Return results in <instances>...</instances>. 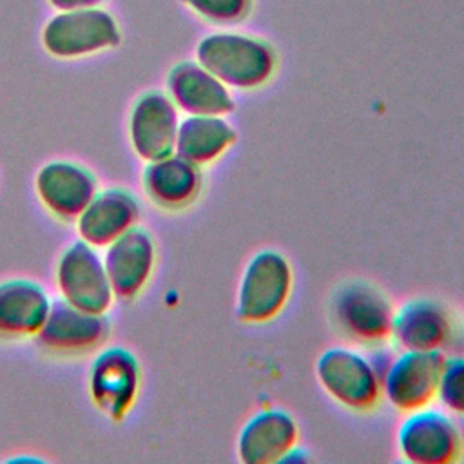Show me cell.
Masks as SVG:
<instances>
[{
    "label": "cell",
    "instance_id": "obj_15",
    "mask_svg": "<svg viewBox=\"0 0 464 464\" xmlns=\"http://www.w3.org/2000/svg\"><path fill=\"white\" fill-rule=\"evenodd\" d=\"M299 426L294 415L283 408H263L241 426L236 440L237 459L243 464L283 462L297 446Z\"/></svg>",
    "mask_w": 464,
    "mask_h": 464
},
{
    "label": "cell",
    "instance_id": "obj_11",
    "mask_svg": "<svg viewBox=\"0 0 464 464\" xmlns=\"http://www.w3.org/2000/svg\"><path fill=\"white\" fill-rule=\"evenodd\" d=\"M165 92L185 116H228L236 109L232 91L196 60L170 67Z\"/></svg>",
    "mask_w": 464,
    "mask_h": 464
},
{
    "label": "cell",
    "instance_id": "obj_14",
    "mask_svg": "<svg viewBox=\"0 0 464 464\" xmlns=\"http://www.w3.org/2000/svg\"><path fill=\"white\" fill-rule=\"evenodd\" d=\"M34 190L40 203L62 221H76L96 196L98 179L83 165L56 160L45 163L36 178Z\"/></svg>",
    "mask_w": 464,
    "mask_h": 464
},
{
    "label": "cell",
    "instance_id": "obj_17",
    "mask_svg": "<svg viewBox=\"0 0 464 464\" xmlns=\"http://www.w3.org/2000/svg\"><path fill=\"white\" fill-rule=\"evenodd\" d=\"M141 187L156 207L163 210H183L201 192V169L172 152L170 156L145 163Z\"/></svg>",
    "mask_w": 464,
    "mask_h": 464
},
{
    "label": "cell",
    "instance_id": "obj_18",
    "mask_svg": "<svg viewBox=\"0 0 464 464\" xmlns=\"http://www.w3.org/2000/svg\"><path fill=\"white\" fill-rule=\"evenodd\" d=\"M390 337L401 350H440L451 337L450 314L433 299H411L395 310Z\"/></svg>",
    "mask_w": 464,
    "mask_h": 464
},
{
    "label": "cell",
    "instance_id": "obj_16",
    "mask_svg": "<svg viewBox=\"0 0 464 464\" xmlns=\"http://www.w3.org/2000/svg\"><path fill=\"white\" fill-rule=\"evenodd\" d=\"M140 216L141 208L134 194L120 187H109L96 192L74 223L82 241L94 248H105L136 227Z\"/></svg>",
    "mask_w": 464,
    "mask_h": 464
},
{
    "label": "cell",
    "instance_id": "obj_5",
    "mask_svg": "<svg viewBox=\"0 0 464 464\" xmlns=\"http://www.w3.org/2000/svg\"><path fill=\"white\" fill-rule=\"evenodd\" d=\"M444 361L440 350H402L381 373V390L388 404L404 413L428 406L437 395Z\"/></svg>",
    "mask_w": 464,
    "mask_h": 464
},
{
    "label": "cell",
    "instance_id": "obj_8",
    "mask_svg": "<svg viewBox=\"0 0 464 464\" xmlns=\"http://www.w3.org/2000/svg\"><path fill=\"white\" fill-rule=\"evenodd\" d=\"M141 384L138 359L121 346L102 350L89 368V397L96 410L120 422L134 406Z\"/></svg>",
    "mask_w": 464,
    "mask_h": 464
},
{
    "label": "cell",
    "instance_id": "obj_10",
    "mask_svg": "<svg viewBox=\"0 0 464 464\" xmlns=\"http://www.w3.org/2000/svg\"><path fill=\"white\" fill-rule=\"evenodd\" d=\"M179 111L163 91L140 94L129 114V141L134 154L147 161L170 156L176 149Z\"/></svg>",
    "mask_w": 464,
    "mask_h": 464
},
{
    "label": "cell",
    "instance_id": "obj_1",
    "mask_svg": "<svg viewBox=\"0 0 464 464\" xmlns=\"http://www.w3.org/2000/svg\"><path fill=\"white\" fill-rule=\"evenodd\" d=\"M194 56L230 91L265 87L279 63L277 51L268 40L234 27H219L201 36Z\"/></svg>",
    "mask_w": 464,
    "mask_h": 464
},
{
    "label": "cell",
    "instance_id": "obj_23",
    "mask_svg": "<svg viewBox=\"0 0 464 464\" xmlns=\"http://www.w3.org/2000/svg\"><path fill=\"white\" fill-rule=\"evenodd\" d=\"M105 0H47V4L54 11H76V9H91L102 7Z\"/></svg>",
    "mask_w": 464,
    "mask_h": 464
},
{
    "label": "cell",
    "instance_id": "obj_13",
    "mask_svg": "<svg viewBox=\"0 0 464 464\" xmlns=\"http://www.w3.org/2000/svg\"><path fill=\"white\" fill-rule=\"evenodd\" d=\"M103 266L114 297L132 301L138 297L156 266V243L143 227H132L105 246Z\"/></svg>",
    "mask_w": 464,
    "mask_h": 464
},
{
    "label": "cell",
    "instance_id": "obj_2",
    "mask_svg": "<svg viewBox=\"0 0 464 464\" xmlns=\"http://www.w3.org/2000/svg\"><path fill=\"white\" fill-rule=\"evenodd\" d=\"M294 270L285 254L274 248L256 252L245 265L236 294V317L246 324L276 319L286 306Z\"/></svg>",
    "mask_w": 464,
    "mask_h": 464
},
{
    "label": "cell",
    "instance_id": "obj_3",
    "mask_svg": "<svg viewBox=\"0 0 464 464\" xmlns=\"http://www.w3.org/2000/svg\"><path fill=\"white\" fill-rule=\"evenodd\" d=\"M123 40L118 20L103 7L56 11L42 27L44 51L56 60H80L116 49Z\"/></svg>",
    "mask_w": 464,
    "mask_h": 464
},
{
    "label": "cell",
    "instance_id": "obj_12",
    "mask_svg": "<svg viewBox=\"0 0 464 464\" xmlns=\"http://www.w3.org/2000/svg\"><path fill=\"white\" fill-rule=\"evenodd\" d=\"M111 334L105 314H91L63 299L51 303L36 339L42 348L58 355H80L102 346Z\"/></svg>",
    "mask_w": 464,
    "mask_h": 464
},
{
    "label": "cell",
    "instance_id": "obj_20",
    "mask_svg": "<svg viewBox=\"0 0 464 464\" xmlns=\"http://www.w3.org/2000/svg\"><path fill=\"white\" fill-rule=\"evenodd\" d=\"M237 140L225 116H185L179 120L174 152L199 169L218 161Z\"/></svg>",
    "mask_w": 464,
    "mask_h": 464
},
{
    "label": "cell",
    "instance_id": "obj_21",
    "mask_svg": "<svg viewBox=\"0 0 464 464\" xmlns=\"http://www.w3.org/2000/svg\"><path fill=\"white\" fill-rule=\"evenodd\" d=\"M185 9L199 20L216 27H236L243 24L252 9L254 0H179Z\"/></svg>",
    "mask_w": 464,
    "mask_h": 464
},
{
    "label": "cell",
    "instance_id": "obj_9",
    "mask_svg": "<svg viewBox=\"0 0 464 464\" xmlns=\"http://www.w3.org/2000/svg\"><path fill=\"white\" fill-rule=\"evenodd\" d=\"M390 299L366 281L344 283L332 299V317L344 335L361 343L390 339L393 323Z\"/></svg>",
    "mask_w": 464,
    "mask_h": 464
},
{
    "label": "cell",
    "instance_id": "obj_6",
    "mask_svg": "<svg viewBox=\"0 0 464 464\" xmlns=\"http://www.w3.org/2000/svg\"><path fill=\"white\" fill-rule=\"evenodd\" d=\"M56 285L63 301L91 314H105L114 299L103 257L98 248L82 239L62 252L56 265Z\"/></svg>",
    "mask_w": 464,
    "mask_h": 464
},
{
    "label": "cell",
    "instance_id": "obj_4",
    "mask_svg": "<svg viewBox=\"0 0 464 464\" xmlns=\"http://www.w3.org/2000/svg\"><path fill=\"white\" fill-rule=\"evenodd\" d=\"M314 372L324 393L348 410L368 411L382 395L381 370L357 350L326 348L317 357Z\"/></svg>",
    "mask_w": 464,
    "mask_h": 464
},
{
    "label": "cell",
    "instance_id": "obj_22",
    "mask_svg": "<svg viewBox=\"0 0 464 464\" xmlns=\"http://www.w3.org/2000/svg\"><path fill=\"white\" fill-rule=\"evenodd\" d=\"M435 399L446 411L464 417V357H446Z\"/></svg>",
    "mask_w": 464,
    "mask_h": 464
},
{
    "label": "cell",
    "instance_id": "obj_19",
    "mask_svg": "<svg viewBox=\"0 0 464 464\" xmlns=\"http://www.w3.org/2000/svg\"><path fill=\"white\" fill-rule=\"evenodd\" d=\"M51 308L45 290L29 279L0 283V339L36 337Z\"/></svg>",
    "mask_w": 464,
    "mask_h": 464
},
{
    "label": "cell",
    "instance_id": "obj_7",
    "mask_svg": "<svg viewBox=\"0 0 464 464\" xmlns=\"http://www.w3.org/2000/svg\"><path fill=\"white\" fill-rule=\"evenodd\" d=\"M397 450L411 464H450L460 457L462 437L446 411L424 406L406 413L397 430Z\"/></svg>",
    "mask_w": 464,
    "mask_h": 464
}]
</instances>
